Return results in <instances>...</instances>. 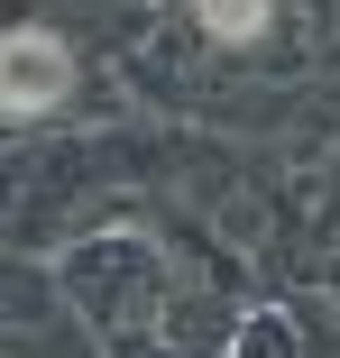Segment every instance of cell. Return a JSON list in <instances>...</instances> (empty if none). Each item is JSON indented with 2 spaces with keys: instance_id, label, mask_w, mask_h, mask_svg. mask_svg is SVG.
<instances>
[{
  "instance_id": "6da1fadb",
  "label": "cell",
  "mask_w": 340,
  "mask_h": 358,
  "mask_svg": "<svg viewBox=\"0 0 340 358\" xmlns=\"http://www.w3.org/2000/svg\"><path fill=\"white\" fill-rule=\"evenodd\" d=\"M64 92H74V55L46 28H10V55H0V110L10 120H46Z\"/></svg>"
},
{
  "instance_id": "7a4b0ae2",
  "label": "cell",
  "mask_w": 340,
  "mask_h": 358,
  "mask_svg": "<svg viewBox=\"0 0 340 358\" xmlns=\"http://www.w3.org/2000/svg\"><path fill=\"white\" fill-rule=\"evenodd\" d=\"M267 10H276V0H193L202 37H221V46H248V37L267 28Z\"/></svg>"
},
{
  "instance_id": "3957f363",
  "label": "cell",
  "mask_w": 340,
  "mask_h": 358,
  "mask_svg": "<svg viewBox=\"0 0 340 358\" xmlns=\"http://www.w3.org/2000/svg\"><path fill=\"white\" fill-rule=\"evenodd\" d=\"M248 358H295V349H285V322H276V313H257V322H248Z\"/></svg>"
}]
</instances>
